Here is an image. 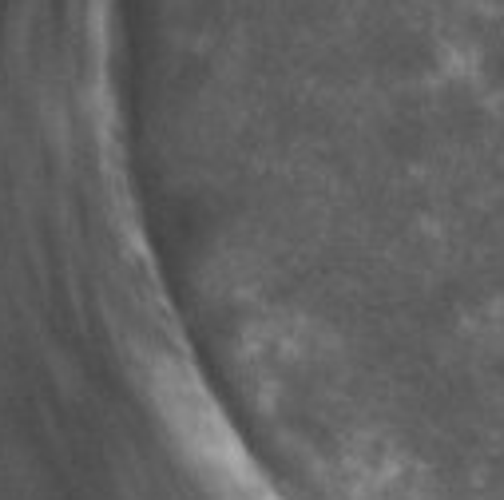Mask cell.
<instances>
[{
	"instance_id": "1",
	"label": "cell",
	"mask_w": 504,
	"mask_h": 500,
	"mask_svg": "<svg viewBox=\"0 0 504 500\" xmlns=\"http://www.w3.org/2000/svg\"><path fill=\"white\" fill-rule=\"evenodd\" d=\"M195 84H215V80H195ZM219 84H234V80H219ZM159 88H191V84H159ZM143 92H155V88H143Z\"/></svg>"
}]
</instances>
